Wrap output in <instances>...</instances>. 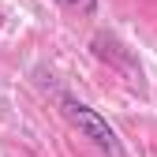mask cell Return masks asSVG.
Masks as SVG:
<instances>
[{
    "label": "cell",
    "mask_w": 157,
    "mask_h": 157,
    "mask_svg": "<svg viewBox=\"0 0 157 157\" xmlns=\"http://www.w3.org/2000/svg\"><path fill=\"white\" fill-rule=\"evenodd\" d=\"M60 112L67 116V124H71L78 135H86L105 157H131V153L124 150V142H120V135H116V127H112L97 109L82 105V101L71 97V94H60Z\"/></svg>",
    "instance_id": "cell-1"
},
{
    "label": "cell",
    "mask_w": 157,
    "mask_h": 157,
    "mask_svg": "<svg viewBox=\"0 0 157 157\" xmlns=\"http://www.w3.org/2000/svg\"><path fill=\"white\" fill-rule=\"evenodd\" d=\"M60 8H75V11H82V15H94L97 11V0H56Z\"/></svg>",
    "instance_id": "cell-2"
}]
</instances>
